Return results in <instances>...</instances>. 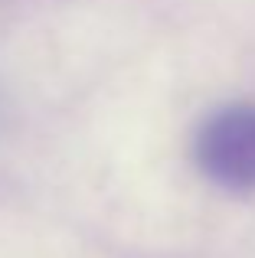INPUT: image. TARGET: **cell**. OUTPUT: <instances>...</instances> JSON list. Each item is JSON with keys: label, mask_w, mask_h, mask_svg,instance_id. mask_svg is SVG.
<instances>
[{"label": "cell", "mask_w": 255, "mask_h": 258, "mask_svg": "<svg viewBox=\"0 0 255 258\" xmlns=\"http://www.w3.org/2000/svg\"><path fill=\"white\" fill-rule=\"evenodd\" d=\"M200 173L223 193H255V105H223L210 111L193 138Z\"/></svg>", "instance_id": "6da1fadb"}]
</instances>
